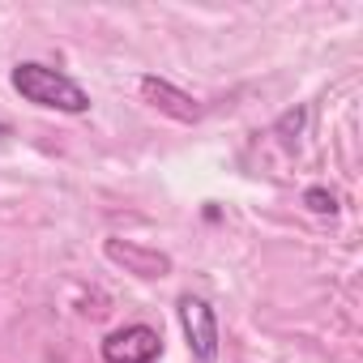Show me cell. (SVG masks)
Wrapping results in <instances>:
<instances>
[{
  "label": "cell",
  "instance_id": "obj_1",
  "mask_svg": "<svg viewBox=\"0 0 363 363\" xmlns=\"http://www.w3.org/2000/svg\"><path fill=\"white\" fill-rule=\"evenodd\" d=\"M9 82H13V90H18L26 103H35V107L65 111V116H82V111H90V94H86L69 73L48 69V65H39V60H22V65H13Z\"/></svg>",
  "mask_w": 363,
  "mask_h": 363
},
{
  "label": "cell",
  "instance_id": "obj_2",
  "mask_svg": "<svg viewBox=\"0 0 363 363\" xmlns=\"http://www.w3.org/2000/svg\"><path fill=\"white\" fill-rule=\"evenodd\" d=\"M175 316L184 329V342L193 350L197 363H214L218 359V316L201 295H179L175 299Z\"/></svg>",
  "mask_w": 363,
  "mask_h": 363
},
{
  "label": "cell",
  "instance_id": "obj_3",
  "mask_svg": "<svg viewBox=\"0 0 363 363\" xmlns=\"http://www.w3.org/2000/svg\"><path fill=\"white\" fill-rule=\"evenodd\" d=\"M162 333L150 325H124L103 337V363H158Z\"/></svg>",
  "mask_w": 363,
  "mask_h": 363
},
{
  "label": "cell",
  "instance_id": "obj_4",
  "mask_svg": "<svg viewBox=\"0 0 363 363\" xmlns=\"http://www.w3.org/2000/svg\"><path fill=\"white\" fill-rule=\"evenodd\" d=\"M137 90H141V99H145L154 111H162V116H171V120H179V124H197V120H201V103H197L193 94H184L179 86H171L167 77L145 73V77L137 82Z\"/></svg>",
  "mask_w": 363,
  "mask_h": 363
},
{
  "label": "cell",
  "instance_id": "obj_5",
  "mask_svg": "<svg viewBox=\"0 0 363 363\" xmlns=\"http://www.w3.org/2000/svg\"><path fill=\"white\" fill-rule=\"evenodd\" d=\"M103 252H107V261L111 265H124L128 274H137V278H167L171 274V257H162V252H154V248H141V244H120V240H107L103 244Z\"/></svg>",
  "mask_w": 363,
  "mask_h": 363
},
{
  "label": "cell",
  "instance_id": "obj_6",
  "mask_svg": "<svg viewBox=\"0 0 363 363\" xmlns=\"http://www.w3.org/2000/svg\"><path fill=\"white\" fill-rule=\"evenodd\" d=\"M303 128H308V107H295V111L278 116V124H274V133H278V141H282L286 150H295V145L303 141Z\"/></svg>",
  "mask_w": 363,
  "mask_h": 363
},
{
  "label": "cell",
  "instance_id": "obj_7",
  "mask_svg": "<svg viewBox=\"0 0 363 363\" xmlns=\"http://www.w3.org/2000/svg\"><path fill=\"white\" fill-rule=\"evenodd\" d=\"M303 206H308L312 214H337V210H342V206H337V193H329V189H320V184L303 193Z\"/></svg>",
  "mask_w": 363,
  "mask_h": 363
},
{
  "label": "cell",
  "instance_id": "obj_8",
  "mask_svg": "<svg viewBox=\"0 0 363 363\" xmlns=\"http://www.w3.org/2000/svg\"><path fill=\"white\" fill-rule=\"evenodd\" d=\"M0 133H9V124H0Z\"/></svg>",
  "mask_w": 363,
  "mask_h": 363
}]
</instances>
